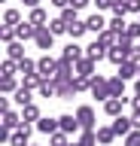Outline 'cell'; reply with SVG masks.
<instances>
[{
    "instance_id": "6da1fadb",
    "label": "cell",
    "mask_w": 140,
    "mask_h": 146,
    "mask_svg": "<svg viewBox=\"0 0 140 146\" xmlns=\"http://www.w3.org/2000/svg\"><path fill=\"white\" fill-rule=\"evenodd\" d=\"M37 73L43 76V79H55V73H58V61L52 58V55H40L37 58Z\"/></svg>"
},
{
    "instance_id": "7a4b0ae2",
    "label": "cell",
    "mask_w": 140,
    "mask_h": 146,
    "mask_svg": "<svg viewBox=\"0 0 140 146\" xmlns=\"http://www.w3.org/2000/svg\"><path fill=\"white\" fill-rule=\"evenodd\" d=\"M76 119H79L82 131H94V128H98V116H94V107H88V104L76 107Z\"/></svg>"
},
{
    "instance_id": "3957f363",
    "label": "cell",
    "mask_w": 140,
    "mask_h": 146,
    "mask_svg": "<svg viewBox=\"0 0 140 146\" xmlns=\"http://www.w3.org/2000/svg\"><path fill=\"white\" fill-rule=\"evenodd\" d=\"M88 91H92L94 100H107V98H110V82L94 73V76H92V88H88Z\"/></svg>"
},
{
    "instance_id": "277c9868",
    "label": "cell",
    "mask_w": 140,
    "mask_h": 146,
    "mask_svg": "<svg viewBox=\"0 0 140 146\" xmlns=\"http://www.w3.org/2000/svg\"><path fill=\"white\" fill-rule=\"evenodd\" d=\"M34 43H37V49H43V52H49V49L55 46V34L49 31V25L37 27V36H34Z\"/></svg>"
},
{
    "instance_id": "5b68a950",
    "label": "cell",
    "mask_w": 140,
    "mask_h": 146,
    "mask_svg": "<svg viewBox=\"0 0 140 146\" xmlns=\"http://www.w3.org/2000/svg\"><path fill=\"white\" fill-rule=\"evenodd\" d=\"M131 98H107L104 100V113L110 119H116V116H122V110H125V104H128Z\"/></svg>"
},
{
    "instance_id": "8992f818",
    "label": "cell",
    "mask_w": 140,
    "mask_h": 146,
    "mask_svg": "<svg viewBox=\"0 0 140 146\" xmlns=\"http://www.w3.org/2000/svg\"><path fill=\"white\" fill-rule=\"evenodd\" d=\"M61 58H67V61H79V58H85V49L79 46V40H70V43L61 49Z\"/></svg>"
},
{
    "instance_id": "52a82bcc",
    "label": "cell",
    "mask_w": 140,
    "mask_h": 146,
    "mask_svg": "<svg viewBox=\"0 0 140 146\" xmlns=\"http://www.w3.org/2000/svg\"><path fill=\"white\" fill-rule=\"evenodd\" d=\"M58 122H61V131H67V134H79V131H82L76 113H64V116H58Z\"/></svg>"
},
{
    "instance_id": "ba28073f",
    "label": "cell",
    "mask_w": 140,
    "mask_h": 146,
    "mask_svg": "<svg viewBox=\"0 0 140 146\" xmlns=\"http://www.w3.org/2000/svg\"><path fill=\"white\" fill-rule=\"evenodd\" d=\"M113 131H116L119 137H128L131 131H134V119L131 116H116L113 119Z\"/></svg>"
},
{
    "instance_id": "9c48e42d",
    "label": "cell",
    "mask_w": 140,
    "mask_h": 146,
    "mask_svg": "<svg viewBox=\"0 0 140 146\" xmlns=\"http://www.w3.org/2000/svg\"><path fill=\"white\" fill-rule=\"evenodd\" d=\"M116 73H119L122 79H137V76H140V64L128 58V61H122L119 67H116Z\"/></svg>"
},
{
    "instance_id": "30bf717a",
    "label": "cell",
    "mask_w": 140,
    "mask_h": 146,
    "mask_svg": "<svg viewBox=\"0 0 140 146\" xmlns=\"http://www.w3.org/2000/svg\"><path fill=\"white\" fill-rule=\"evenodd\" d=\"M107 52H110V49H107V46L98 40V36H94V43H88V46H85V55H88L92 61H104V58H107Z\"/></svg>"
},
{
    "instance_id": "8fae6325",
    "label": "cell",
    "mask_w": 140,
    "mask_h": 146,
    "mask_svg": "<svg viewBox=\"0 0 140 146\" xmlns=\"http://www.w3.org/2000/svg\"><path fill=\"white\" fill-rule=\"evenodd\" d=\"M55 85H58V100H70L73 94H79L73 79H55Z\"/></svg>"
},
{
    "instance_id": "7c38bea8",
    "label": "cell",
    "mask_w": 140,
    "mask_h": 146,
    "mask_svg": "<svg viewBox=\"0 0 140 146\" xmlns=\"http://www.w3.org/2000/svg\"><path fill=\"white\" fill-rule=\"evenodd\" d=\"M85 25H88V31H92L94 36H98L101 31H107V27H110V21H107L101 12H94V15H88V18H85Z\"/></svg>"
},
{
    "instance_id": "4fadbf2b",
    "label": "cell",
    "mask_w": 140,
    "mask_h": 146,
    "mask_svg": "<svg viewBox=\"0 0 140 146\" xmlns=\"http://www.w3.org/2000/svg\"><path fill=\"white\" fill-rule=\"evenodd\" d=\"M37 131L49 137V134H55V131H61V122H58V119H52V116H43V119L37 122Z\"/></svg>"
},
{
    "instance_id": "5bb4252c",
    "label": "cell",
    "mask_w": 140,
    "mask_h": 146,
    "mask_svg": "<svg viewBox=\"0 0 140 146\" xmlns=\"http://www.w3.org/2000/svg\"><path fill=\"white\" fill-rule=\"evenodd\" d=\"M15 36H19L21 43H28V40H34V36H37V25H31L28 18H25V21H21V25L15 27Z\"/></svg>"
},
{
    "instance_id": "9a60e30c",
    "label": "cell",
    "mask_w": 140,
    "mask_h": 146,
    "mask_svg": "<svg viewBox=\"0 0 140 146\" xmlns=\"http://www.w3.org/2000/svg\"><path fill=\"white\" fill-rule=\"evenodd\" d=\"M110 98H125V85H128V79H122L119 73H116V76H110Z\"/></svg>"
},
{
    "instance_id": "2e32d148",
    "label": "cell",
    "mask_w": 140,
    "mask_h": 146,
    "mask_svg": "<svg viewBox=\"0 0 140 146\" xmlns=\"http://www.w3.org/2000/svg\"><path fill=\"white\" fill-rule=\"evenodd\" d=\"M85 34H88V25H85L82 18H76L73 25H67V36H70V40H82Z\"/></svg>"
},
{
    "instance_id": "e0dca14e",
    "label": "cell",
    "mask_w": 140,
    "mask_h": 146,
    "mask_svg": "<svg viewBox=\"0 0 140 146\" xmlns=\"http://www.w3.org/2000/svg\"><path fill=\"white\" fill-rule=\"evenodd\" d=\"M6 58H12V61L28 58V55H25V43H21V40H12V43H6Z\"/></svg>"
},
{
    "instance_id": "ac0fdd59",
    "label": "cell",
    "mask_w": 140,
    "mask_h": 146,
    "mask_svg": "<svg viewBox=\"0 0 140 146\" xmlns=\"http://www.w3.org/2000/svg\"><path fill=\"white\" fill-rule=\"evenodd\" d=\"M12 100H15L19 107H28V104H34V88H28V85H19V91L12 94Z\"/></svg>"
},
{
    "instance_id": "d6986e66",
    "label": "cell",
    "mask_w": 140,
    "mask_h": 146,
    "mask_svg": "<svg viewBox=\"0 0 140 146\" xmlns=\"http://www.w3.org/2000/svg\"><path fill=\"white\" fill-rule=\"evenodd\" d=\"M40 119H43V113H40L37 104H28V107H21V122H28V125L34 122V125H37Z\"/></svg>"
},
{
    "instance_id": "ffe728a7",
    "label": "cell",
    "mask_w": 140,
    "mask_h": 146,
    "mask_svg": "<svg viewBox=\"0 0 140 146\" xmlns=\"http://www.w3.org/2000/svg\"><path fill=\"white\" fill-rule=\"evenodd\" d=\"M94 67H98V61H92L88 55L76 61V73H79V76H94Z\"/></svg>"
},
{
    "instance_id": "44dd1931",
    "label": "cell",
    "mask_w": 140,
    "mask_h": 146,
    "mask_svg": "<svg viewBox=\"0 0 140 146\" xmlns=\"http://www.w3.org/2000/svg\"><path fill=\"white\" fill-rule=\"evenodd\" d=\"M28 21H31V25H37V27H43V25H49V12L43 6H34V9H31V15H28Z\"/></svg>"
},
{
    "instance_id": "7402d4cb",
    "label": "cell",
    "mask_w": 140,
    "mask_h": 146,
    "mask_svg": "<svg viewBox=\"0 0 140 146\" xmlns=\"http://www.w3.org/2000/svg\"><path fill=\"white\" fill-rule=\"evenodd\" d=\"M107 61H110V64H116V67H119L122 61H128V49H122V46H113L110 52H107Z\"/></svg>"
},
{
    "instance_id": "603a6c76",
    "label": "cell",
    "mask_w": 140,
    "mask_h": 146,
    "mask_svg": "<svg viewBox=\"0 0 140 146\" xmlns=\"http://www.w3.org/2000/svg\"><path fill=\"white\" fill-rule=\"evenodd\" d=\"M3 128H9V131H15V128H21V113H12V110H6L3 113V122H0Z\"/></svg>"
},
{
    "instance_id": "cb8c5ba5",
    "label": "cell",
    "mask_w": 140,
    "mask_h": 146,
    "mask_svg": "<svg viewBox=\"0 0 140 146\" xmlns=\"http://www.w3.org/2000/svg\"><path fill=\"white\" fill-rule=\"evenodd\" d=\"M76 146H101V143H98V128H94V131H79Z\"/></svg>"
},
{
    "instance_id": "d4e9b609",
    "label": "cell",
    "mask_w": 140,
    "mask_h": 146,
    "mask_svg": "<svg viewBox=\"0 0 140 146\" xmlns=\"http://www.w3.org/2000/svg\"><path fill=\"white\" fill-rule=\"evenodd\" d=\"M116 137H119V134L113 131V125H104V128H98V143H101V146H110L113 140H116Z\"/></svg>"
},
{
    "instance_id": "484cf974",
    "label": "cell",
    "mask_w": 140,
    "mask_h": 146,
    "mask_svg": "<svg viewBox=\"0 0 140 146\" xmlns=\"http://www.w3.org/2000/svg\"><path fill=\"white\" fill-rule=\"evenodd\" d=\"M19 85H21V82L15 79V76H3V79H0V91H3V94H15Z\"/></svg>"
},
{
    "instance_id": "4316f807",
    "label": "cell",
    "mask_w": 140,
    "mask_h": 146,
    "mask_svg": "<svg viewBox=\"0 0 140 146\" xmlns=\"http://www.w3.org/2000/svg\"><path fill=\"white\" fill-rule=\"evenodd\" d=\"M98 40H101V43L107 46V49H113V46L119 43V34H116L113 27H107V31H101V34H98Z\"/></svg>"
},
{
    "instance_id": "83f0119b",
    "label": "cell",
    "mask_w": 140,
    "mask_h": 146,
    "mask_svg": "<svg viewBox=\"0 0 140 146\" xmlns=\"http://www.w3.org/2000/svg\"><path fill=\"white\" fill-rule=\"evenodd\" d=\"M43 82H46V79H43L40 73H25V76H21V85H28V88H34V91H37Z\"/></svg>"
},
{
    "instance_id": "f1b7e54d",
    "label": "cell",
    "mask_w": 140,
    "mask_h": 146,
    "mask_svg": "<svg viewBox=\"0 0 140 146\" xmlns=\"http://www.w3.org/2000/svg\"><path fill=\"white\" fill-rule=\"evenodd\" d=\"M49 31H52V34L55 36H61V34H67V21L61 15H55V18H49Z\"/></svg>"
},
{
    "instance_id": "f546056e",
    "label": "cell",
    "mask_w": 140,
    "mask_h": 146,
    "mask_svg": "<svg viewBox=\"0 0 140 146\" xmlns=\"http://www.w3.org/2000/svg\"><path fill=\"white\" fill-rule=\"evenodd\" d=\"M37 91H40V98H58V85H55V79H46Z\"/></svg>"
},
{
    "instance_id": "4dcf8cb0",
    "label": "cell",
    "mask_w": 140,
    "mask_h": 146,
    "mask_svg": "<svg viewBox=\"0 0 140 146\" xmlns=\"http://www.w3.org/2000/svg\"><path fill=\"white\" fill-rule=\"evenodd\" d=\"M49 146H70V134H67V131H55V134H49Z\"/></svg>"
},
{
    "instance_id": "1f68e13d",
    "label": "cell",
    "mask_w": 140,
    "mask_h": 146,
    "mask_svg": "<svg viewBox=\"0 0 140 146\" xmlns=\"http://www.w3.org/2000/svg\"><path fill=\"white\" fill-rule=\"evenodd\" d=\"M3 25H12V27H19V25H21V12L9 6L6 12H3Z\"/></svg>"
},
{
    "instance_id": "d6a6232c",
    "label": "cell",
    "mask_w": 140,
    "mask_h": 146,
    "mask_svg": "<svg viewBox=\"0 0 140 146\" xmlns=\"http://www.w3.org/2000/svg\"><path fill=\"white\" fill-rule=\"evenodd\" d=\"M0 73H3V76H15V73H19V61L6 58V61L0 64Z\"/></svg>"
},
{
    "instance_id": "836d02e7",
    "label": "cell",
    "mask_w": 140,
    "mask_h": 146,
    "mask_svg": "<svg viewBox=\"0 0 140 146\" xmlns=\"http://www.w3.org/2000/svg\"><path fill=\"white\" fill-rule=\"evenodd\" d=\"M58 15L64 18L67 25H73L76 18H79V9H76V6H64V9H61V12H58Z\"/></svg>"
},
{
    "instance_id": "e575fe53",
    "label": "cell",
    "mask_w": 140,
    "mask_h": 146,
    "mask_svg": "<svg viewBox=\"0 0 140 146\" xmlns=\"http://www.w3.org/2000/svg\"><path fill=\"white\" fill-rule=\"evenodd\" d=\"M19 73L25 76V73H37V61L34 58H21L19 61Z\"/></svg>"
},
{
    "instance_id": "d590c367",
    "label": "cell",
    "mask_w": 140,
    "mask_h": 146,
    "mask_svg": "<svg viewBox=\"0 0 140 146\" xmlns=\"http://www.w3.org/2000/svg\"><path fill=\"white\" fill-rule=\"evenodd\" d=\"M125 36H128L131 43H140V21H131V25L125 27Z\"/></svg>"
},
{
    "instance_id": "8d00e7d4",
    "label": "cell",
    "mask_w": 140,
    "mask_h": 146,
    "mask_svg": "<svg viewBox=\"0 0 140 146\" xmlns=\"http://www.w3.org/2000/svg\"><path fill=\"white\" fill-rule=\"evenodd\" d=\"M110 27L116 31V34H125V27H128V21H125V15H113V18H110Z\"/></svg>"
},
{
    "instance_id": "74e56055",
    "label": "cell",
    "mask_w": 140,
    "mask_h": 146,
    "mask_svg": "<svg viewBox=\"0 0 140 146\" xmlns=\"http://www.w3.org/2000/svg\"><path fill=\"white\" fill-rule=\"evenodd\" d=\"M0 40H3V43L19 40V36H15V27H12V25H3V27H0Z\"/></svg>"
},
{
    "instance_id": "f35d334b",
    "label": "cell",
    "mask_w": 140,
    "mask_h": 146,
    "mask_svg": "<svg viewBox=\"0 0 140 146\" xmlns=\"http://www.w3.org/2000/svg\"><path fill=\"white\" fill-rule=\"evenodd\" d=\"M125 146H140V128H134V131L125 137Z\"/></svg>"
},
{
    "instance_id": "ab89813d",
    "label": "cell",
    "mask_w": 140,
    "mask_h": 146,
    "mask_svg": "<svg viewBox=\"0 0 140 146\" xmlns=\"http://www.w3.org/2000/svg\"><path fill=\"white\" fill-rule=\"evenodd\" d=\"M128 58H131V61H137V64H140V43H134V46L128 49Z\"/></svg>"
},
{
    "instance_id": "60d3db41",
    "label": "cell",
    "mask_w": 140,
    "mask_h": 146,
    "mask_svg": "<svg viewBox=\"0 0 140 146\" xmlns=\"http://www.w3.org/2000/svg\"><path fill=\"white\" fill-rule=\"evenodd\" d=\"M113 15H128V12H125V0H116V3H113Z\"/></svg>"
},
{
    "instance_id": "b9f144b4",
    "label": "cell",
    "mask_w": 140,
    "mask_h": 146,
    "mask_svg": "<svg viewBox=\"0 0 140 146\" xmlns=\"http://www.w3.org/2000/svg\"><path fill=\"white\" fill-rule=\"evenodd\" d=\"M6 110H12V98H9V94L0 98V113H6Z\"/></svg>"
},
{
    "instance_id": "7bdbcfd3",
    "label": "cell",
    "mask_w": 140,
    "mask_h": 146,
    "mask_svg": "<svg viewBox=\"0 0 140 146\" xmlns=\"http://www.w3.org/2000/svg\"><path fill=\"white\" fill-rule=\"evenodd\" d=\"M88 3H92V0H70V6H76V9H85Z\"/></svg>"
},
{
    "instance_id": "ee69618b",
    "label": "cell",
    "mask_w": 140,
    "mask_h": 146,
    "mask_svg": "<svg viewBox=\"0 0 140 146\" xmlns=\"http://www.w3.org/2000/svg\"><path fill=\"white\" fill-rule=\"evenodd\" d=\"M52 6H58V9H64V6H70V0H49Z\"/></svg>"
},
{
    "instance_id": "f6af8a7d",
    "label": "cell",
    "mask_w": 140,
    "mask_h": 146,
    "mask_svg": "<svg viewBox=\"0 0 140 146\" xmlns=\"http://www.w3.org/2000/svg\"><path fill=\"white\" fill-rule=\"evenodd\" d=\"M21 3H25V6H28V9H34V6H40V0H21Z\"/></svg>"
},
{
    "instance_id": "bcb514c9",
    "label": "cell",
    "mask_w": 140,
    "mask_h": 146,
    "mask_svg": "<svg viewBox=\"0 0 140 146\" xmlns=\"http://www.w3.org/2000/svg\"><path fill=\"white\" fill-rule=\"evenodd\" d=\"M131 107H134V110H140V94H134V98H131Z\"/></svg>"
},
{
    "instance_id": "7dc6e473",
    "label": "cell",
    "mask_w": 140,
    "mask_h": 146,
    "mask_svg": "<svg viewBox=\"0 0 140 146\" xmlns=\"http://www.w3.org/2000/svg\"><path fill=\"white\" fill-rule=\"evenodd\" d=\"M131 119H134V128H140V110H137V113H134Z\"/></svg>"
},
{
    "instance_id": "c3c4849f",
    "label": "cell",
    "mask_w": 140,
    "mask_h": 146,
    "mask_svg": "<svg viewBox=\"0 0 140 146\" xmlns=\"http://www.w3.org/2000/svg\"><path fill=\"white\" fill-rule=\"evenodd\" d=\"M70 146H76V140H73V143H70Z\"/></svg>"
},
{
    "instance_id": "681fc988",
    "label": "cell",
    "mask_w": 140,
    "mask_h": 146,
    "mask_svg": "<svg viewBox=\"0 0 140 146\" xmlns=\"http://www.w3.org/2000/svg\"><path fill=\"white\" fill-rule=\"evenodd\" d=\"M31 146H37V143H31Z\"/></svg>"
},
{
    "instance_id": "f907efd6",
    "label": "cell",
    "mask_w": 140,
    "mask_h": 146,
    "mask_svg": "<svg viewBox=\"0 0 140 146\" xmlns=\"http://www.w3.org/2000/svg\"><path fill=\"white\" fill-rule=\"evenodd\" d=\"M137 21H140V15H137Z\"/></svg>"
},
{
    "instance_id": "816d5d0a",
    "label": "cell",
    "mask_w": 140,
    "mask_h": 146,
    "mask_svg": "<svg viewBox=\"0 0 140 146\" xmlns=\"http://www.w3.org/2000/svg\"><path fill=\"white\" fill-rule=\"evenodd\" d=\"M134 113H137V110H134Z\"/></svg>"
}]
</instances>
